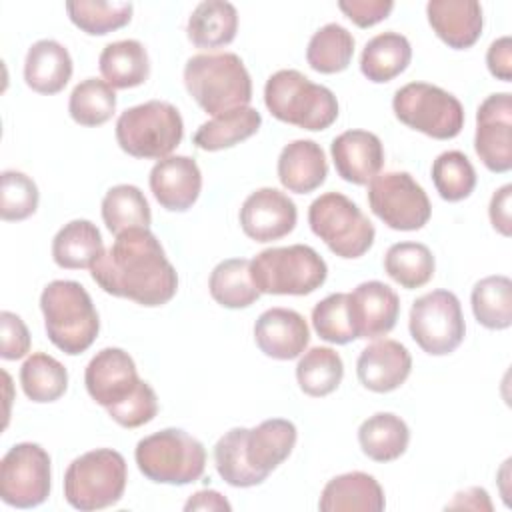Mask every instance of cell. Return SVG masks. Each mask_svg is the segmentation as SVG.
<instances>
[{
    "label": "cell",
    "instance_id": "ffe728a7",
    "mask_svg": "<svg viewBox=\"0 0 512 512\" xmlns=\"http://www.w3.org/2000/svg\"><path fill=\"white\" fill-rule=\"evenodd\" d=\"M412 370V356L398 340H376L368 344L356 362L358 380L364 388L386 394L400 388Z\"/></svg>",
    "mask_w": 512,
    "mask_h": 512
},
{
    "label": "cell",
    "instance_id": "c3c4849f",
    "mask_svg": "<svg viewBox=\"0 0 512 512\" xmlns=\"http://www.w3.org/2000/svg\"><path fill=\"white\" fill-rule=\"evenodd\" d=\"M486 66L494 78H498L502 82L512 80V40H510V36H500L488 46Z\"/></svg>",
    "mask_w": 512,
    "mask_h": 512
},
{
    "label": "cell",
    "instance_id": "ee69618b",
    "mask_svg": "<svg viewBox=\"0 0 512 512\" xmlns=\"http://www.w3.org/2000/svg\"><path fill=\"white\" fill-rule=\"evenodd\" d=\"M312 326L316 334L330 344H348L356 340L348 310V294L334 292L312 308Z\"/></svg>",
    "mask_w": 512,
    "mask_h": 512
},
{
    "label": "cell",
    "instance_id": "cb8c5ba5",
    "mask_svg": "<svg viewBox=\"0 0 512 512\" xmlns=\"http://www.w3.org/2000/svg\"><path fill=\"white\" fill-rule=\"evenodd\" d=\"M278 180L288 192L308 194L320 188L328 176L324 150L314 140H292L278 156Z\"/></svg>",
    "mask_w": 512,
    "mask_h": 512
},
{
    "label": "cell",
    "instance_id": "ac0fdd59",
    "mask_svg": "<svg viewBox=\"0 0 512 512\" xmlns=\"http://www.w3.org/2000/svg\"><path fill=\"white\" fill-rule=\"evenodd\" d=\"M348 310L356 338L374 340L386 336L396 326L400 298L388 284L368 280L348 294Z\"/></svg>",
    "mask_w": 512,
    "mask_h": 512
},
{
    "label": "cell",
    "instance_id": "f1b7e54d",
    "mask_svg": "<svg viewBox=\"0 0 512 512\" xmlns=\"http://www.w3.org/2000/svg\"><path fill=\"white\" fill-rule=\"evenodd\" d=\"M102 78L112 88H134L148 80L150 58L142 42L138 40H116L102 48L98 58Z\"/></svg>",
    "mask_w": 512,
    "mask_h": 512
},
{
    "label": "cell",
    "instance_id": "60d3db41",
    "mask_svg": "<svg viewBox=\"0 0 512 512\" xmlns=\"http://www.w3.org/2000/svg\"><path fill=\"white\" fill-rule=\"evenodd\" d=\"M132 2H102V0H72L66 2L68 18L74 26L90 36H104L126 26L132 20Z\"/></svg>",
    "mask_w": 512,
    "mask_h": 512
},
{
    "label": "cell",
    "instance_id": "816d5d0a",
    "mask_svg": "<svg viewBox=\"0 0 512 512\" xmlns=\"http://www.w3.org/2000/svg\"><path fill=\"white\" fill-rule=\"evenodd\" d=\"M184 510H232L230 502L216 490H198L188 498Z\"/></svg>",
    "mask_w": 512,
    "mask_h": 512
},
{
    "label": "cell",
    "instance_id": "3957f363",
    "mask_svg": "<svg viewBox=\"0 0 512 512\" xmlns=\"http://www.w3.org/2000/svg\"><path fill=\"white\" fill-rule=\"evenodd\" d=\"M40 310L48 340L64 354L86 352L100 332L94 302L76 280H52L46 284L40 294Z\"/></svg>",
    "mask_w": 512,
    "mask_h": 512
},
{
    "label": "cell",
    "instance_id": "30bf717a",
    "mask_svg": "<svg viewBox=\"0 0 512 512\" xmlns=\"http://www.w3.org/2000/svg\"><path fill=\"white\" fill-rule=\"evenodd\" d=\"M312 232L340 258H360L374 244V224L344 194L326 192L308 208Z\"/></svg>",
    "mask_w": 512,
    "mask_h": 512
},
{
    "label": "cell",
    "instance_id": "4fadbf2b",
    "mask_svg": "<svg viewBox=\"0 0 512 512\" xmlns=\"http://www.w3.org/2000/svg\"><path fill=\"white\" fill-rule=\"evenodd\" d=\"M370 210L392 230H420L432 216L424 188L408 172H384L368 182Z\"/></svg>",
    "mask_w": 512,
    "mask_h": 512
},
{
    "label": "cell",
    "instance_id": "4dcf8cb0",
    "mask_svg": "<svg viewBox=\"0 0 512 512\" xmlns=\"http://www.w3.org/2000/svg\"><path fill=\"white\" fill-rule=\"evenodd\" d=\"M260 124H262V116L256 108L252 106L234 108L200 124L192 136V142L200 150L218 152L224 148H232L238 142L254 136Z\"/></svg>",
    "mask_w": 512,
    "mask_h": 512
},
{
    "label": "cell",
    "instance_id": "7402d4cb",
    "mask_svg": "<svg viewBox=\"0 0 512 512\" xmlns=\"http://www.w3.org/2000/svg\"><path fill=\"white\" fill-rule=\"evenodd\" d=\"M254 340L268 358L292 360L306 350L310 328L296 310L268 308L254 324Z\"/></svg>",
    "mask_w": 512,
    "mask_h": 512
},
{
    "label": "cell",
    "instance_id": "5bb4252c",
    "mask_svg": "<svg viewBox=\"0 0 512 512\" xmlns=\"http://www.w3.org/2000/svg\"><path fill=\"white\" fill-rule=\"evenodd\" d=\"M52 488L50 456L34 442L14 444L0 462V498L14 508L40 506Z\"/></svg>",
    "mask_w": 512,
    "mask_h": 512
},
{
    "label": "cell",
    "instance_id": "ab89813d",
    "mask_svg": "<svg viewBox=\"0 0 512 512\" xmlns=\"http://www.w3.org/2000/svg\"><path fill=\"white\" fill-rule=\"evenodd\" d=\"M116 110L114 88L100 78H86L78 82L68 100V112L80 126H102Z\"/></svg>",
    "mask_w": 512,
    "mask_h": 512
},
{
    "label": "cell",
    "instance_id": "d6a6232c",
    "mask_svg": "<svg viewBox=\"0 0 512 512\" xmlns=\"http://www.w3.org/2000/svg\"><path fill=\"white\" fill-rule=\"evenodd\" d=\"M208 288L210 296L230 310L248 308L260 298L250 276V260L246 258H228L218 262L210 274Z\"/></svg>",
    "mask_w": 512,
    "mask_h": 512
},
{
    "label": "cell",
    "instance_id": "4316f807",
    "mask_svg": "<svg viewBox=\"0 0 512 512\" xmlns=\"http://www.w3.org/2000/svg\"><path fill=\"white\" fill-rule=\"evenodd\" d=\"M102 234L90 220H70L52 240V258L60 268H92L104 254Z\"/></svg>",
    "mask_w": 512,
    "mask_h": 512
},
{
    "label": "cell",
    "instance_id": "52a82bcc",
    "mask_svg": "<svg viewBox=\"0 0 512 512\" xmlns=\"http://www.w3.org/2000/svg\"><path fill=\"white\" fill-rule=\"evenodd\" d=\"M128 468L120 452L96 448L74 458L64 474V498L80 510L92 512L114 506L126 490Z\"/></svg>",
    "mask_w": 512,
    "mask_h": 512
},
{
    "label": "cell",
    "instance_id": "e575fe53",
    "mask_svg": "<svg viewBox=\"0 0 512 512\" xmlns=\"http://www.w3.org/2000/svg\"><path fill=\"white\" fill-rule=\"evenodd\" d=\"M474 318L488 330H506L512 324V282L504 274L478 280L470 294Z\"/></svg>",
    "mask_w": 512,
    "mask_h": 512
},
{
    "label": "cell",
    "instance_id": "2e32d148",
    "mask_svg": "<svg viewBox=\"0 0 512 512\" xmlns=\"http://www.w3.org/2000/svg\"><path fill=\"white\" fill-rule=\"evenodd\" d=\"M474 150L490 172L512 168V94L496 92L484 98L476 112Z\"/></svg>",
    "mask_w": 512,
    "mask_h": 512
},
{
    "label": "cell",
    "instance_id": "5b68a950",
    "mask_svg": "<svg viewBox=\"0 0 512 512\" xmlns=\"http://www.w3.org/2000/svg\"><path fill=\"white\" fill-rule=\"evenodd\" d=\"M264 104L276 120L312 132L326 130L338 118L334 92L294 68L278 70L266 80Z\"/></svg>",
    "mask_w": 512,
    "mask_h": 512
},
{
    "label": "cell",
    "instance_id": "e0dca14e",
    "mask_svg": "<svg viewBox=\"0 0 512 512\" xmlns=\"http://www.w3.org/2000/svg\"><path fill=\"white\" fill-rule=\"evenodd\" d=\"M240 226L254 242H272L288 236L298 220L294 200L278 188L254 190L240 208Z\"/></svg>",
    "mask_w": 512,
    "mask_h": 512
},
{
    "label": "cell",
    "instance_id": "f907efd6",
    "mask_svg": "<svg viewBox=\"0 0 512 512\" xmlns=\"http://www.w3.org/2000/svg\"><path fill=\"white\" fill-rule=\"evenodd\" d=\"M446 508H470V510H492V502L490 496L484 488L480 486H472L466 488L462 492H458L454 496V500L450 504H446Z\"/></svg>",
    "mask_w": 512,
    "mask_h": 512
},
{
    "label": "cell",
    "instance_id": "603a6c76",
    "mask_svg": "<svg viewBox=\"0 0 512 512\" xmlns=\"http://www.w3.org/2000/svg\"><path fill=\"white\" fill-rule=\"evenodd\" d=\"M426 16L436 36L454 50L474 46L484 28L482 6L476 0H430Z\"/></svg>",
    "mask_w": 512,
    "mask_h": 512
},
{
    "label": "cell",
    "instance_id": "d6986e66",
    "mask_svg": "<svg viewBox=\"0 0 512 512\" xmlns=\"http://www.w3.org/2000/svg\"><path fill=\"white\" fill-rule=\"evenodd\" d=\"M148 182L162 208L186 212L200 196L202 172L190 156H166L152 166Z\"/></svg>",
    "mask_w": 512,
    "mask_h": 512
},
{
    "label": "cell",
    "instance_id": "8992f818",
    "mask_svg": "<svg viewBox=\"0 0 512 512\" xmlns=\"http://www.w3.org/2000/svg\"><path fill=\"white\" fill-rule=\"evenodd\" d=\"M250 276L260 294L306 296L326 282L328 266L312 246H272L250 260Z\"/></svg>",
    "mask_w": 512,
    "mask_h": 512
},
{
    "label": "cell",
    "instance_id": "f35d334b",
    "mask_svg": "<svg viewBox=\"0 0 512 512\" xmlns=\"http://www.w3.org/2000/svg\"><path fill=\"white\" fill-rule=\"evenodd\" d=\"M20 384L32 402H54L68 388V370L54 356L34 352L20 368Z\"/></svg>",
    "mask_w": 512,
    "mask_h": 512
},
{
    "label": "cell",
    "instance_id": "7c38bea8",
    "mask_svg": "<svg viewBox=\"0 0 512 512\" xmlns=\"http://www.w3.org/2000/svg\"><path fill=\"white\" fill-rule=\"evenodd\" d=\"M410 336L430 356L454 352L466 334L460 300L450 290H432L412 302Z\"/></svg>",
    "mask_w": 512,
    "mask_h": 512
},
{
    "label": "cell",
    "instance_id": "9c48e42d",
    "mask_svg": "<svg viewBox=\"0 0 512 512\" xmlns=\"http://www.w3.org/2000/svg\"><path fill=\"white\" fill-rule=\"evenodd\" d=\"M138 470L152 482L184 486L196 482L206 468L200 440L180 428H164L144 436L134 450Z\"/></svg>",
    "mask_w": 512,
    "mask_h": 512
},
{
    "label": "cell",
    "instance_id": "7dc6e473",
    "mask_svg": "<svg viewBox=\"0 0 512 512\" xmlns=\"http://www.w3.org/2000/svg\"><path fill=\"white\" fill-rule=\"evenodd\" d=\"M338 8L360 28H370L384 18L394 8L392 0H340Z\"/></svg>",
    "mask_w": 512,
    "mask_h": 512
},
{
    "label": "cell",
    "instance_id": "83f0119b",
    "mask_svg": "<svg viewBox=\"0 0 512 512\" xmlns=\"http://www.w3.org/2000/svg\"><path fill=\"white\" fill-rule=\"evenodd\" d=\"M238 32L236 6L226 0H204L188 16L186 34L196 48H220L230 44Z\"/></svg>",
    "mask_w": 512,
    "mask_h": 512
},
{
    "label": "cell",
    "instance_id": "484cf974",
    "mask_svg": "<svg viewBox=\"0 0 512 512\" xmlns=\"http://www.w3.org/2000/svg\"><path fill=\"white\" fill-rule=\"evenodd\" d=\"M72 78V58L66 46L44 38L34 42L24 58V80L38 94H58Z\"/></svg>",
    "mask_w": 512,
    "mask_h": 512
},
{
    "label": "cell",
    "instance_id": "681fc988",
    "mask_svg": "<svg viewBox=\"0 0 512 512\" xmlns=\"http://www.w3.org/2000/svg\"><path fill=\"white\" fill-rule=\"evenodd\" d=\"M510 198H512V184H504V186H500V188L492 194L490 206H488V216H490V222H492L494 230L500 232V234L506 236V238L512 234Z\"/></svg>",
    "mask_w": 512,
    "mask_h": 512
},
{
    "label": "cell",
    "instance_id": "74e56055",
    "mask_svg": "<svg viewBox=\"0 0 512 512\" xmlns=\"http://www.w3.org/2000/svg\"><path fill=\"white\" fill-rule=\"evenodd\" d=\"M434 268V256L422 242H396L384 256L386 274L406 290L428 284L434 276Z\"/></svg>",
    "mask_w": 512,
    "mask_h": 512
},
{
    "label": "cell",
    "instance_id": "7a4b0ae2",
    "mask_svg": "<svg viewBox=\"0 0 512 512\" xmlns=\"http://www.w3.org/2000/svg\"><path fill=\"white\" fill-rule=\"evenodd\" d=\"M298 432L290 420L270 418L256 428H230L214 446V466L234 488L262 484L292 452Z\"/></svg>",
    "mask_w": 512,
    "mask_h": 512
},
{
    "label": "cell",
    "instance_id": "bcb514c9",
    "mask_svg": "<svg viewBox=\"0 0 512 512\" xmlns=\"http://www.w3.org/2000/svg\"><path fill=\"white\" fill-rule=\"evenodd\" d=\"M30 352V332L24 320L10 312H0V356L4 360H20Z\"/></svg>",
    "mask_w": 512,
    "mask_h": 512
},
{
    "label": "cell",
    "instance_id": "f546056e",
    "mask_svg": "<svg viewBox=\"0 0 512 512\" xmlns=\"http://www.w3.org/2000/svg\"><path fill=\"white\" fill-rule=\"evenodd\" d=\"M412 60V46L400 32L388 30L370 38L360 56V72L376 84L400 76Z\"/></svg>",
    "mask_w": 512,
    "mask_h": 512
},
{
    "label": "cell",
    "instance_id": "f6af8a7d",
    "mask_svg": "<svg viewBox=\"0 0 512 512\" xmlns=\"http://www.w3.org/2000/svg\"><path fill=\"white\" fill-rule=\"evenodd\" d=\"M156 414H158L156 392L148 382H142L138 392L108 416L122 428H138L154 420Z\"/></svg>",
    "mask_w": 512,
    "mask_h": 512
},
{
    "label": "cell",
    "instance_id": "7bdbcfd3",
    "mask_svg": "<svg viewBox=\"0 0 512 512\" xmlns=\"http://www.w3.org/2000/svg\"><path fill=\"white\" fill-rule=\"evenodd\" d=\"M36 182L18 170H4L0 176V216L6 222L30 218L38 208Z\"/></svg>",
    "mask_w": 512,
    "mask_h": 512
},
{
    "label": "cell",
    "instance_id": "8d00e7d4",
    "mask_svg": "<svg viewBox=\"0 0 512 512\" xmlns=\"http://www.w3.org/2000/svg\"><path fill=\"white\" fill-rule=\"evenodd\" d=\"M354 36L336 22L318 28L306 48V62L320 74H336L348 68L354 56Z\"/></svg>",
    "mask_w": 512,
    "mask_h": 512
},
{
    "label": "cell",
    "instance_id": "b9f144b4",
    "mask_svg": "<svg viewBox=\"0 0 512 512\" xmlns=\"http://www.w3.org/2000/svg\"><path fill=\"white\" fill-rule=\"evenodd\" d=\"M432 182L442 200L460 202L474 192L476 170L460 150H446L432 162Z\"/></svg>",
    "mask_w": 512,
    "mask_h": 512
},
{
    "label": "cell",
    "instance_id": "ba28073f",
    "mask_svg": "<svg viewBox=\"0 0 512 512\" xmlns=\"http://www.w3.org/2000/svg\"><path fill=\"white\" fill-rule=\"evenodd\" d=\"M184 136L178 108L166 100H148L126 108L116 120L118 146L134 158L162 160L170 156Z\"/></svg>",
    "mask_w": 512,
    "mask_h": 512
},
{
    "label": "cell",
    "instance_id": "8fae6325",
    "mask_svg": "<svg viewBox=\"0 0 512 512\" xmlns=\"http://www.w3.org/2000/svg\"><path fill=\"white\" fill-rule=\"evenodd\" d=\"M392 110L402 124L436 140L456 138L464 128L460 100L428 82H408L398 88L392 98Z\"/></svg>",
    "mask_w": 512,
    "mask_h": 512
},
{
    "label": "cell",
    "instance_id": "9a60e30c",
    "mask_svg": "<svg viewBox=\"0 0 512 512\" xmlns=\"http://www.w3.org/2000/svg\"><path fill=\"white\" fill-rule=\"evenodd\" d=\"M142 382L132 356L114 346L96 352L84 370V384L90 398L106 408L108 414L130 400Z\"/></svg>",
    "mask_w": 512,
    "mask_h": 512
},
{
    "label": "cell",
    "instance_id": "6da1fadb",
    "mask_svg": "<svg viewBox=\"0 0 512 512\" xmlns=\"http://www.w3.org/2000/svg\"><path fill=\"white\" fill-rule=\"evenodd\" d=\"M90 274L106 294L148 308L170 302L178 290V274L148 228H130L118 234Z\"/></svg>",
    "mask_w": 512,
    "mask_h": 512
},
{
    "label": "cell",
    "instance_id": "44dd1931",
    "mask_svg": "<svg viewBox=\"0 0 512 512\" xmlns=\"http://www.w3.org/2000/svg\"><path fill=\"white\" fill-rule=\"evenodd\" d=\"M336 172L342 180L364 186L380 174L384 166V146L374 132L346 130L330 144Z\"/></svg>",
    "mask_w": 512,
    "mask_h": 512
},
{
    "label": "cell",
    "instance_id": "d590c367",
    "mask_svg": "<svg viewBox=\"0 0 512 512\" xmlns=\"http://www.w3.org/2000/svg\"><path fill=\"white\" fill-rule=\"evenodd\" d=\"M344 376L340 354L328 346H314L304 352L296 364V380L304 394L322 398L332 394Z\"/></svg>",
    "mask_w": 512,
    "mask_h": 512
},
{
    "label": "cell",
    "instance_id": "d4e9b609",
    "mask_svg": "<svg viewBox=\"0 0 512 512\" xmlns=\"http://www.w3.org/2000/svg\"><path fill=\"white\" fill-rule=\"evenodd\" d=\"M386 506L384 490L372 474L354 470L334 476L324 486L318 508L322 512H382Z\"/></svg>",
    "mask_w": 512,
    "mask_h": 512
},
{
    "label": "cell",
    "instance_id": "836d02e7",
    "mask_svg": "<svg viewBox=\"0 0 512 512\" xmlns=\"http://www.w3.org/2000/svg\"><path fill=\"white\" fill-rule=\"evenodd\" d=\"M102 220L118 236L130 228H148L152 224V212L138 186L116 184L102 198Z\"/></svg>",
    "mask_w": 512,
    "mask_h": 512
},
{
    "label": "cell",
    "instance_id": "277c9868",
    "mask_svg": "<svg viewBox=\"0 0 512 512\" xmlns=\"http://www.w3.org/2000/svg\"><path fill=\"white\" fill-rule=\"evenodd\" d=\"M184 86L196 104L212 116L248 106L252 100L250 74L234 52H206L188 58Z\"/></svg>",
    "mask_w": 512,
    "mask_h": 512
},
{
    "label": "cell",
    "instance_id": "1f68e13d",
    "mask_svg": "<svg viewBox=\"0 0 512 512\" xmlns=\"http://www.w3.org/2000/svg\"><path fill=\"white\" fill-rule=\"evenodd\" d=\"M362 452L374 462H392L400 458L410 442L408 424L392 412H376L358 428Z\"/></svg>",
    "mask_w": 512,
    "mask_h": 512
}]
</instances>
